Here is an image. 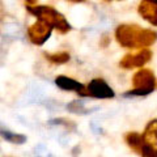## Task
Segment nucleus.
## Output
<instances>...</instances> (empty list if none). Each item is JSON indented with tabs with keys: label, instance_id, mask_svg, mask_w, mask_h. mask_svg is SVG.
I'll list each match as a JSON object with an SVG mask.
<instances>
[{
	"label": "nucleus",
	"instance_id": "obj_1",
	"mask_svg": "<svg viewBox=\"0 0 157 157\" xmlns=\"http://www.w3.org/2000/svg\"><path fill=\"white\" fill-rule=\"evenodd\" d=\"M115 39L122 47L130 50L149 47L157 41V33L135 24H123L115 29Z\"/></svg>",
	"mask_w": 157,
	"mask_h": 157
},
{
	"label": "nucleus",
	"instance_id": "obj_2",
	"mask_svg": "<svg viewBox=\"0 0 157 157\" xmlns=\"http://www.w3.org/2000/svg\"><path fill=\"white\" fill-rule=\"evenodd\" d=\"M26 9L29 13L37 17V20L45 21L54 29H56L59 33L66 34L71 30V25L66 20V17L51 6H38V4H36V6L26 7Z\"/></svg>",
	"mask_w": 157,
	"mask_h": 157
},
{
	"label": "nucleus",
	"instance_id": "obj_3",
	"mask_svg": "<svg viewBox=\"0 0 157 157\" xmlns=\"http://www.w3.org/2000/svg\"><path fill=\"white\" fill-rule=\"evenodd\" d=\"M156 88V76L149 68H139L132 76V89L126 93V96H148Z\"/></svg>",
	"mask_w": 157,
	"mask_h": 157
},
{
	"label": "nucleus",
	"instance_id": "obj_4",
	"mask_svg": "<svg viewBox=\"0 0 157 157\" xmlns=\"http://www.w3.org/2000/svg\"><path fill=\"white\" fill-rule=\"evenodd\" d=\"M124 141L130 148L136 152L140 156H145V157H157V147L152 145L148 143L144 136L139 134V132H128L124 135Z\"/></svg>",
	"mask_w": 157,
	"mask_h": 157
},
{
	"label": "nucleus",
	"instance_id": "obj_5",
	"mask_svg": "<svg viewBox=\"0 0 157 157\" xmlns=\"http://www.w3.org/2000/svg\"><path fill=\"white\" fill-rule=\"evenodd\" d=\"M152 59V51L148 47L139 48L136 52L127 54L122 58V60L119 62L121 68L123 70H134V68H141L144 67L147 63Z\"/></svg>",
	"mask_w": 157,
	"mask_h": 157
},
{
	"label": "nucleus",
	"instance_id": "obj_6",
	"mask_svg": "<svg viewBox=\"0 0 157 157\" xmlns=\"http://www.w3.org/2000/svg\"><path fill=\"white\" fill-rule=\"evenodd\" d=\"M52 29L54 28L51 25H48V24H46L45 21L37 20V22H34L33 25L28 28V37L32 43L41 46L50 38Z\"/></svg>",
	"mask_w": 157,
	"mask_h": 157
},
{
	"label": "nucleus",
	"instance_id": "obj_7",
	"mask_svg": "<svg viewBox=\"0 0 157 157\" xmlns=\"http://www.w3.org/2000/svg\"><path fill=\"white\" fill-rule=\"evenodd\" d=\"M115 96L114 90L104 78H93L86 85V97L100 98V100H107Z\"/></svg>",
	"mask_w": 157,
	"mask_h": 157
},
{
	"label": "nucleus",
	"instance_id": "obj_8",
	"mask_svg": "<svg viewBox=\"0 0 157 157\" xmlns=\"http://www.w3.org/2000/svg\"><path fill=\"white\" fill-rule=\"evenodd\" d=\"M55 84L63 90H68V92H76L78 96L81 97H86V86L81 82H78L76 80H73L71 77L67 76H56L55 78Z\"/></svg>",
	"mask_w": 157,
	"mask_h": 157
},
{
	"label": "nucleus",
	"instance_id": "obj_9",
	"mask_svg": "<svg viewBox=\"0 0 157 157\" xmlns=\"http://www.w3.org/2000/svg\"><path fill=\"white\" fill-rule=\"evenodd\" d=\"M137 12L147 22L157 26V3L151 2V0H141Z\"/></svg>",
	"mask_w": 157,
	"mask_h": 157
},
{
	"label": "nucleus",
	"instance_id": "obj_10",
	"mask_svg": "<svg viewBox=\"0 0 157 157\" xmlns=\"http://www.w3.org/2000/svg\"><path fill=\"white\" fill-rule=\"evenodd\" d=\"M0 136L3 139H6L7 141L12 144H24L26 141V136L21 135V134H16V132H12L11 130H8L7 127H4L0 123Z\"/></svg>",
	"mask_w": 157,
	"mask_h": 157
},
{
	"label": "nucleus",
	"instance_id": "obj_11",
	"mask_svg": "<svg viewBox=\"0 0 157 157\" xmlns=\"http://www.w3.org/2000/svg\"><path fill=\"white\" fill-rule=\"evenodd\" d=\"M141 135L144 136V139L148 141V143L157 147V119H152L149 123L145 126V128Z\"/></svg>",
	"mask_w": 157,
	"mask_h": 157
},
{
	"label": "nucleus",
	"instance_id": "obj_12",
	"mask_svg": "<svg viewBox=\"0 0 157 157\" xmlns=\"http://www.w3.org/2000/svg\"><path fill=\"white\" fill-rule=\"evenodd\" d=\"M45 56L48 62L54 63V64H64L70 60V54L66 51L55 52V54H45Z\"/></svg>",
	"mask_w": 157,
	"mask_h": 157
},
{
	"label": "nucleus",
	"instance_id": "obj_13",
	"mask_svg": "<svg viewBox=\"0 0 157 157\" xmlns=\"http://www.w3.org/2000/svg\"><path fill=\"white\" fill-rule=\"evenodd\" d=\"M37 2H38V0H25V4H26V7H29V6H36Z\"/></svg>",
	"mask_w": 157,
	"mask_h": 157
},
{
	"label": "nucleus",
	"instance_id": "obj_14",
	"mask_svg": "<svg viewBox=\"0 0 157 157\" xmlns=\"http://www.w3.org/2000/svg\"><path fill=\"white\" fill-rule=\"evenodd\" d=\"M68 2H72V3H81V2H85V0H68Z\"/></svg>",
	"mask_w": 157,
	"mask_h": 157
},
{
	"label": "nucleus",
	"instance_id": "obj_15",
	"mask_svg": "<svg viewBox=\"0 0 157 157\" xmlns=\"http://www.w3.org/2000/svg\"><path fill=\"white\" fill-rule=\"evenodd\" d=\"M151 2H155V3H157V0H151Z\"/></svg>",
	"mask_w": 157,
	"mask_h": 157
},
{
	"label": "nucleus",
	"instance_id": "obj_16",
	"mask_svg": "<svg viewBox=\"0 0 157 157\" xmlns=\"http://www.w3.org/2000/svg\"><path fill=\"white\" fill-rule=\"evenodd\" d=\"M106 2H114V0H106Z\"/></svg>",
	"mask_w": 157,
	"mask_h": 157
}]
</instances>
